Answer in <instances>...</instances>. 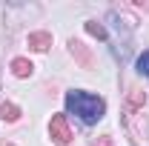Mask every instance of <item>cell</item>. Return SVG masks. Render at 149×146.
Returning a JSON list of instances; mask_svg holds the SVG:
<instances>
[{"instance_id": "6da1fadb", "label": "cell", "mask_w": 149, "mask_h": 146, "mask_svg": "<svg viewBox=\"0 0 149 146\" xmlns=\"http://www.w3.org/2000/svg\"><path fill=\"white\" fill-rule=\"evenodd\" d=\"M66 109L72 112V115H77L83 123H97V120L106 115V103H103V97H97V95L74 89V92L66 95Z\"/></svg>"}, {"instance_id": "7a4b0ae2", "label": "cell", "mask_w": 149, "mask_h": 146, "mask_svg": "<svg viewBox=\"0 0 149 146\" xmlns=\"http://www.w3.org/2000/svg\"><path fill=\"white\" fill-rule=\"evenodd\" d=\"M49 135H52V140H55L57 146H66L72 140V129H69L66 115H52V120H49Z\"/></svg>"}, {"instance_id": "3957f363", "label": "cell", "mask_w": 149, "mask_h": 146, "mask_svg": "<svg viewBox=\"0 0 149 146\" xmlns=\"http://www.w3.org/2000/svg\"><path fill=\"white\" fill-rule=\"evenodd\" d=\"M29 46H32L35 52H46V49L52 46V35H49V32H32V35H29Z\"/></svg>"}, {"instance_id": "277c9868", "label": "cell", "mask_w": 149, "mask_h": 146, "mask_svg": "<svg viewBox=\"0 0 149 146\" xmlns=\"http://www.w3.org/2000/svg\"><path fill=\"white\" fill-rule=\"evenodd\" d=\"M12 72L17 74V77H29V74L35 72V66H32L29 57H15V60H12Z\"/></svg>"}, {"instance_id": "5b68a950", "label": "cell", "mask_w": 149, "mask_h": 146, "mask_svg": "<svg viewBox=\"0 0 149 146\" xmlns=\"http://www.w3.org/2000/svg\"><path fill=\"white\" fill-rule=\"evenodd\" d=\"M69 52H72L74 57H77V60H80V63H83V66H89V63H92V57H89V52H86V49H83V43H80V40H69Z\"/></svg>"}, {"instance_id": "8992f818", "label": "cell", "mask_w": 149, "mask_h": 146, "mask_svg": "<svg viewBox=\"0 0 149 146\" xmlns=\"http://www.w3.org/2000/svg\"><path fill=\"white\" fill-rule=\"evenodd\" d=\"M0 117L9 120V123H15V120L20 117V109L15 106V103H3V106H0Z\"/></svg>"}, {"instance_id": "52a82bcc", "label": "cell", "mask_w": 149, "mask_h": 146, "mask_svg": "<svg viewBox=\"0 0 149 146\" xmlns=\"http://www.w3.org/2000/svg\"><path fill=\"white\" fill-rule=\"evenodd\" d=\"M86 32H89V35H95L97 37V40H106V29H103V23H97V20H89V23H86Z\"/></svg>"}, {"instance_id": "ba28073f", "label": "cell", "mask_w": 149, "mask_h": 146, "mask_svg": "<svg viewBox=\"0 0 149 146\" xmlns=\"http://www.w3.org/2000/svg\"><path fill=\"white\" fill-rule=\"evenodd\" d=\"M143 100H146V97H143V92H135V95H129V106H126V109L135 112L138 106H143Z\"/></svg>"}, {"instance_id": "9c48e42d", "label": "cell", "mask_w": 149, "mask_h": 146, "mask_svg": "<svg viewBox=\"0 0 149 146\" xmlns=\"http://www.w3.org/2000/svg\"><path fill=\"white\" fill-rule=\"evenodd\" d=\"M135 66H138V72H141V74H149V49L138 57V63H135Z\"/></svg>"}, {"instance_id": "30bf717a", "label": "cell", "mask_w": 149, "mask_h": 146, "mask_svg": "<svg viewBox=\"0 0 149 146\" xmlns=\"http://www.w3.org/2000/svg\"><path fill=\"white\" fill-rule=\"evenodd\" d=\"M92 146H115V140H112L109 135H100V138H97V140H95Z\"/></svg>"}, {"instance_id": "8fae6325", "label": "cell", "mask_w": 149, "mask_h": 146, "mask_svg": "<svg viewBox=\"0 0 149 146\" xmlns=\"http://www.w3.org/2000/svg\"><path fill=\"white\" fill-rule=\"evenodd\" d=\"M0 146H15V143H0Z\"/></svg>"}]
</instances>
